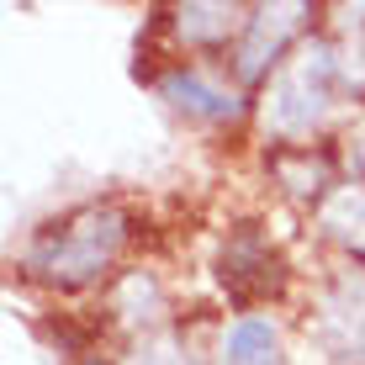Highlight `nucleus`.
Wrapping results in <instances>:
<instances>
[{
  "mask_svg": "<svg viewBox=\"0 0 365 365\" xmlns=\"http://www.w3.org/2000/svg\"><path fill=\"white\" fill-rule=\"evenodd\" d=\"M297 16H302V6L255 11V16H249V37H244V48H238V69H244V74H259V69H265V58L281 48V37L297 27Z\"/></svg>",
  "mask_w": 365,
  "mask_h": 365,
  "instance_id": "3",
  "label": "nucleus"
},
{
  "mask_svg": "<svg viewBox=\"0 0 365 365\" xmlns=\"http://www.w3.org/2000/svg\"><path fill=\"white\" fill-rule=\"evenodd\" d=\"M329 80H334V53L323 43L302 48L292 64L281 69V80H275L265 122L281 128V133H307L312 122L329 111Z\"/></svg>",
  "mask_w": 365,
  "mask_h": 365,
  "instance_id": "1",
  "label": "nucleus"
},
{
  "mask_svg": "<svg viewBox=\"0 0 365 365\" xmlns=\"http://www.w3.org/2000/svg\"><path fill=\"white\" fill-rule=\"evenodd\" d=\"M222 365H275V329L265 318L233 323L222 339Z\"/></svg>",
  "mask_w": 365,
  "mask_h": 365,
  "instance_id": "5",
  "label": "nucleus"
},
{
  "mask_svg": "<svg viewBox=\"0 0 365 365\" xmlns=\"http://www.w3.org/2000/svg\"><path fill=\"white\" fill-rule=\"evenodd\" d=\"M228 27H233V11L228 6H191V11H180V32L185 37H217Z\"/></svg>",
  "mask_w": 365,
  "mask_h": 365,
  "instance_id": "7",
  "label": "nucleus"
},
{
  "mask_svg": "<svg viewBox=\"0 0 365 365\" xmlns=\"http://www.w3.org/2000/svg\"><path fill=\"white\" fill-rule=\"evenodd\" d=\"M323 222L339 233V238H365V191H339L323 212Z\"/></svg>",
  "mask_w": 365,
  "mask_h": 365,
  "instance_id": "6",
  "label": "nucleus"
},
{
  "mask_svg": "<svg viewBox=\"0 0 365 365\" xmlns=\"http://www.w3.org/2000/svg\"><path fill=\"white\" fill-rule=\"evenodd\" d=\"M165 96H170L180 111H191V117H233V111H238L233 96H222L217 85H207V80L191 74V69H185V74H170V80H165Z\"/></svg>",
  "mask_w": 365,
  "mask_h": 365,
  "instance_id": "4",
  "label": "nucleus"
},
{
  "mask_svg": "<svg viewBox=\"0 0 365 365\" xmlns=\"http://www.w3.org/2000/svg\"><path fill=\"white\" fill-rule=\"evenodd\" d=\"M117 244H122L117 212H85V217H74L69 228H58V238L37 255V265L53 275V281H85V275H96L111 259Z\"/></svg>",
  "mask_w": 365,
  "mask_h": 365,
  "instance_id": "2",
  "label": "nucleus"
}]
</instances>
